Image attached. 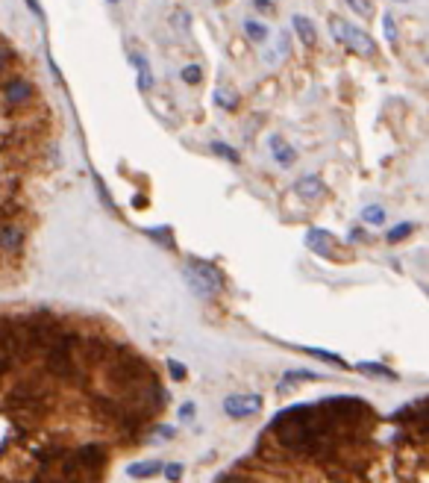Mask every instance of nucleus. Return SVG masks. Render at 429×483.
Segmentation results:
<instances>
[{
	"label": "nucleus",
	"instance_id": "1",
	"mask_svg": "<svg viewBox=\"0 0 429 483\" xmlns=\"http://www.w3.org/2000/svg\"><path fill=\"white\" fill-rule=\"evenodd\" d=\"M400 428L397 442H412V445H429V395L418 398L406 407H400L391 416Z\"/></svg>",
	"mask_w": 429,
	"mask_h": 483
},
{
	"label": "nucleus",
	"instance_id": "2",
	"mask_svg": "<svg viewBox=\"0 0 429 483\" xmlns=\"http://www.w3.org/2000/svg\"><path fill=\"white\" fill-rule=\"evenodd\" d=\"M182 274H185V280H189L191 292L200 295V298H214V295L224 289V274L212 262L189 260V262L182 265Z\"/></svg>",
	"mask_w": 429,
	"mask_h": 483
},
{
	"label": "nucleus",
	"instance_id": "3",
	"mask_svg": "<svg viewBox=\"0 0 429 483\" xmlns=\"http://www.w3.org/2000/svg\"><path fill=\"white\" fill-rule=\"evenodd\" d=\"M330 30H333V36H335V41H341L347 50H353V53H359V56H374L377 53V41L370 38L368 33H362L359 27H353V24H347L344 18H338V15H330Z\"/></svg>",
	"mask_w": 429,
	"mask_h": 483
},
{
	"label": "nucleus",
	"instance_id": "4",
	"mask_svg": "<svg viewBox=\"0 0 429 483\" xmlns=\"http://www.w3.org/2000/svg\"><path fill=\"white\" fill-rule=\"evenodd\" d=\"M36 97L33 83L24 74H3V112L12 115L15 109H27Z\"/></svg>",
	"mask_w": 429,
	"mask_h": 483
},
{
	"label": "nucleus",
	"instance_id": "5",
	"mask_svg": "<svg viewBox=\"0 0 429 483\" xmlns=\"http://www.w3.org/2000/svg\"><path fill=\"white\" fill-rule=\"evenodd\" d=\"M24 241H27L24 224H18L12 216H3V227H0V248H3V253L6 257H18L24 251Z\"/></svg>",
	"mask_w": 429,
	"mask_h": 483
},
{
	"label": "nucleus",
	"instance_id": "6",
	"mask_svg": "<svg viewBox=\"0 0 429 483\" xmlns=\"http://www.w3.org/2000/svg\"><path fill=\"white\" fill-rule=\"evenodd\" d=\"M262 410V395H230L224 398V413L230 419H247Z\"/></svg>",
	"mask_w": 429,
	"mask_h": 483
},
{
	"label": "nucleus",
	"instance_id": "7",
	"mask_svg": "<svg viewBox=\"0 0 429 483\" xmlns=\"http://www.w3.org/2000/svg\"><path fill=\"white\" fill-rule=\"evenodd\" d=\"M306 245H309L314 253H321V257H335V253H338L335 236L326 233V230H309V233H306Z\"/></svg>",
	"mask_w": 429,
	"mask_h": 483
},
{
	"label": "nucleus",
	"instance_id": "8",
	"mask_svg": "<svg viewBox=\"0 0 429 483\" xmlns=\"http://www.w3.org/2000/svg\"><path fill=\"white\" fill-rule=\"evenodd\" d=\"M270 156H274V162L282 168H291L297 162V150L279 136H270Z\"/></svg>",
	"mask_w": 429,
	"mask_h": 483
},
{
	"label": "nucleus",
	"instance_id": "9",
	"mask_svg": "<svg viewBox=\"0 0 429 483\" xmlns=\"http://www.w3.org/2000/svg\"><path fill=\"white\" fill-rule=\"evenodd\" d=\"M294 192H297L300 197H306V201H318V197H321L326 189H323V183H321L318 177H300V180L294 183Z\"/></svg>",
	"mask_w": 429,
	"mask_h": 483
},
{
	"label": "nucleus",
	"instance_id": "10",
	"mask_svg": "<svg viewBox=\"0 0 429 483\" xmlns=\"http://www.w3.org/2000/svg\"><path fill=\"white\" fill-rule=\"evenodd\" d=\"M291 24H294L297 38L303 41L306 48H314V45H318V33H314V24H312L306 15H294V18H291Z\"/></svg>",
	"mask_w": 429,
	"mask_h": 483
},
{
	"label": "nucleus",
	"instance_id": "11",
	"mask_svg": "<svg viewBox=\"0 0 429 483\" xmlns=\"http://www.w3.org/2000/svg\"><path fill=\"white\" fill-rule=\"evenodd\" d=\"M356 372H362L368 377H379V380H397V374L382 363H356Z\"/></svg>",
	"mask_w": 429,
	"mask_h": 483
},
{
	"label": "nucleus",
	"instance_id": "12",
	"mask_svg": "<svg viewBox=\"0 0 429 483\" xmlns=\"http://www.w3.org/2000/svg\"><path fill=\"white\" fill-rule=\"evenodd\" d=\"M162 468L165 465L159 460H145V463H133L130 468H126V475L130 477H153V475H159Z\"/></svg>",
	"mask_w": 429,
	"mask_h": 483
},
{
	"label": "nucleus",
	"instance_id": "13",
	"mask_svg": "<svg viewBox=\"0 0 429 483\" xmlns=\"http://www.w3.org/2000/svg\"><path fill=\"white\" fill-rule=\"evenodd\" d=\"M133 62H136V68H138V89H141V92H150V89H153V74H150L147 59H145V56H138V53H133Z\"/></svg>",
	"mask_w": 429,
	"mask_h": 483
},
{
	"label": "nucleus",
	"instance_id": "14",
	"mask_svg": "<svg viewBox=\"0 0 429 483\" xmlns=\"http://www.w3.org/2000/svg\"><path fill=\"white\" fill-rule=\"evenodd\" d=\"M245 33H247V38L253 41V45H265L268 36H270L268 27H265L262 21H253V18H247V21H245Z\"/></svg>",
	"mask_w": 429,
	"mask_h": 483
},
{
	"label": "nucleus",
	"instance_id": "15",
	"mask_svg": "<svg viewBox=\"0 0 429 483\" xmlns=\"http://www.w3.org/2000/svg\"><path fill=\"white\" fill-rule=\"evenodd\" d=\"M362 221H365L368 227H382V224H385V209H382L379 204H368V206L362 209Z\"/></svg>",
	"mask_w": 429,
	"mask_h": 483
},
{
	"label": "nucleus",
	"instance_id": "16",
	"mask_svg": "<svg viewBox=\"0 0 429 483\" xmlns=\"http://www.w3.org/2000/svg\"><path fill=\"white\" fill-rule=\"evenodd\" d=\"M214 104H218L221 109H235L238 106V94L230 92V89H224V86H218V89H214Z\"/></svg>",
	"mask_w": 429,
	"mask_h": 483
},
{
	"label": "nucleus",
	"instance_id": "17",
	"mask_svg": "<svg viewBox=\"0 0 429 483\" xmlns=\"http://www.w3.org/2000/svg\"><path fill=\"white\" fill-rule=\"evenodd\" d=\"M414 233V224H409V221H403V224H397V227H391L388 233H385V239L391 241V245H397V241H403L406 236H412Z\"/></svg>",
	"mask_w": 429,
	"mask_h": 483
},
{
	"label": "nucleus",
	"instance_id": "18",
	"mask_svg": "<svg viewBox=\"0 0 429 483\" xmlns=\"http://www.w3.org/2000/svg\"><path fill=\"white\" fill-rule=\"evenodd\" d=\"M180 77H182V83H189V86H197V83L203 80V68H200V65H185L180 71Z\"/></svg>",
	"mask_w": 429,
	"mask_h": 483
},
{
	"label": "nucleus",
	"instance_id": "19",
	"mask_svg": "<svg viewBox=\"0 0 429 483\" xmlns=\"http://www.w3.org/2000/svg\"><path fill=\"white\" fill-rule=\"evenodd\" d=\"M212 153H218V156H224V160H230L233 165H238V150H233V148H226L224 141H212Z\"/></svg>",
	"mask_w": 429,
	"mask_h": 483
},
{
	"label": "nucleus",
	"instance_id": "20",
	"mask_svg": "<svg viewBox=\"0 0 429 483\" xmlns=\"http://www.w3.org/2000/svg\"><path fill=\"white\" fill-rule=\"evenodd\" d=\"M344 4L356 12V15H362V18H370V15H374V6H370V0H344Z\"/></svg>",
	"mask_w": 429,
	"mask_h": 483
},
{
	"label": "nucleus",
	"instance_id": "21",
	"mask_svg": "<svg viewBox=\"0 0 429 483\" xmlns=\"http://www.w3.org/2000/svg\"><path fill=\"white\" fill-rule=\"evenodd\" d=\"M382 27H385V38H388V45L397 48V27H394V15H391V12H385V15H382Z\"/></svg>",
	"mask_w": 429,
	"mask_h": 483
},
{
	"label": "nucleus",
	"instance_id": "22",
	"mask_svg": "<svg viewBox=\"0 0 429 483\" xmlns=\"http://www.w3.org/2000/svg\"><path fill=\"white\" fill-rule=\"evenodd\" d=\"M170 24L180 27V30H185V27L191 24V15H189L185 9H174V15H170Z\"/></svg>",
	"mask_w": 429,
	"mask_h": 483
},
{
	"label": "nucleus",
	"instance_id": "23",
	"mask_svg": "<svg viewBox=\"0 0 429 483\" xmlns=\"http://www.w3.org/2000/svg\"><path fill=\"white\" fill-rule=\"evenodd\" d=\"M168 372H170V377H174V380H185V374H189V372H185V365L177 363V360H168Z\"/></svg>",
	"mask_w": 429,
	"mask_h": 483
},
{
	"label": "nucleus",
	"instance_id": "24",
	"mask_svg": "<svg viewBox=\"0 0 429 483\" xmlns=\"http://www.w3.org/2000/svg\"><path fill=\"white\" fill-rule=\"evenodd\" d=\"M165 477L177 483V480L182 477V465H180V463H168V465H165Z\"/></svg>",
	"mask_w": 429,
	"mask_h": 483
},
{
	"label": "nucleus",
	"instance_id": "25",
	"mask_svg": "<svg viewBox=\"0 0 429 483\" xmlns=\"http://www.w3.org/2000/svg\"><path fill=\"white\" fill-rule=\"evenodd\" d=\"M174 433H177V430H174V428H165V424H159V428L153 430V436H159V439H174Z\"/></svg>",
	"mask_w": 429,
	"mask_h": 483
},
{
	"label": "nucleus",
	"instance_id": "26",
	"mask_svg": "<svg viewBox=\"0 0 429 483\" xmlns=\"http://www.w3.org/2000/svg\"><path fill=\"white\" fill-rule=\"evenodd\" d=\"M194 413H197L194 404H182V407H180V419H194Z\"/></svg>",
	"mask_w": 429,
	"mask_h": 483
},
{
	"label": "nucleus",
	"instance_id": "27",
	"mask_svg": "<svg viewBox=\"0 0 429 483\" xmlns=\"http://www.w3.org/2000/svg\"><path fill=\"white\" fill-rule=\"evenodd\" d=\"M250 4L256 9H262V12H274V4H270V0H250Z\"/></svg>",
	"mask_w": 429,
	"mask_h": 483
},
{
	"label": "nucleus",
	"instance_id": "28",
	"mask_svg": "<svg viewBox=\"0 0 429 483\" xmlns=\"http://www.w3.org/2000/svg\"><path fill=\"white\" fill-rule=\"evenodd\" d=\"M218 483H253V480H247V477H241V475H226V477H221Z\"/></svg>",
	"mask_w": 429,
	"mask_h": 483
},
{
	"label": "nucleus",
	"instance_id": "29",
	"mask_svg": "<svg viewBox=\"0 0 429 483\" xmlns=\"http://www.w3.org/2000/svg\"><path fill=\"white\" fill-rule=\"evenodd\" d=\"M350 239L353 241H365V230H362V227H356V230H350Z\"/></svg>",
	"mask_w": 429,
	"mask_h": 483
},
{
	"label": "nucleus",
	"instance_id": "30",
	"mask_svg": "<svg viewBox=\"0 0 429 483\" xmlns=\"http://www.w3.org/2000/svg\"><path fill=\"white\" fill-rule=\"evenodd\" d=\"M289 53V36H279V56Z\"/></svg>",
	"mask_w": 429,
	"mask_h": 483
},
{
	"label": "nucleus",
	"instance_id": "31",
	"mask_svg": "<svg viewBox=\"0 0 429 483\" xmlns=\"http://www.w3.org/2000/svg\"><path fill=\"white\" fill-rule=\"evenodd\" d=\"M109 4H118V0H109Z\"/></svg>",
	"mask_w": 429,
	"mask_h": 483
}]
</instances>
